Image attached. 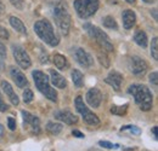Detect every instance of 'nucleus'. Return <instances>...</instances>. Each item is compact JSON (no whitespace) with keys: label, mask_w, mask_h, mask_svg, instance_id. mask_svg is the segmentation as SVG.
<instances>
[{"label":"nucleus","mask_w":158,"mask_h":151,"mask_svg":"<svg viewBox=\"0 0 158 151\" xmlns=\"http://www.w3.org/2000/svg\"><path fill=\"white\" fill-rule=\"evenodd\" d=\"M151 55H152V57L157 60L158 59V38L152 39V42H151Z\"/></svg>","instance_id":"nucleus-26"},{"label":"nucleus","mask_w":158,"mask_h":151,"mask_svg":"<svg viewBox=\"0 0 158 151\" xmlns=\"http://www.w3.org/2000/svg\"><path fill=\"white\" fill-rule=\"evenodd\" d=\"M12 55H14V58H15L16 63L20 65L21 68L28 69L32 65V60L29 58V55L26 52V50L22 46L14 45L12 46Z\"/></svg>","instance_id":"nucleus-8"},{"label":"nucleus","mask_w":158,"mask_h":151,"mask_svg":"<svg viewBox=\"0 0 158 151\" xmlns=\"http://www.w3.org/2000/svg\"><path fill=\"white\" fill-rule=\"evenodd\" d=\"M100 146H102V148H106V149H113V148H118L117 145H113L112 143H110V141H105V140H101L99 141Z\"/></svg>","instance_id":"nucleus-32"},{"label":"nucleus","mask_w":158,"mask_h":151,"mask_svg":"<svg viewBox=\"0 0 158 151\" xmlns=\"http://www.w3.org/2000/svg\"><path fill=\"white\" fill-rule=\"evenodd\" d=\"M52 60H54L55 67L59 68L60 70H66V69L69 68V63H68L67 58L64 56H62V55H60V53H56V55L54 56V59H52Z\"/></svg>","instance_id":"nucleus-19"},{"label":"nucleus","mask_w":158,"mask_h":151,"mask_svg":"<svg viewBox=\"0 0 158 151\" xmlns=\"http://www.w3.org/2000/svg\"><path fill=\"white\" fill-rule=\"evenodd\" d=\"M86 102L90 106H94V108H99L101 102H102V93L100 92L98 88H90L88 92H86Z\"/></svg>","instance_id":"nucleus-12"},{"label":"nucleus","mask_w":158,"mask_h":151,"mask_svg":"<svg viewBox=\"0 0 158 151\" xmlns=\"http://www.w3.org/2000/svg\"><path fill=\"white\" fill-rule=\"evenodd\" d=\"M4 12H5V5L0 1V15H2Z\"/></svg>","instance_id":"nucleus-38"},{"label":"nucleus","mask_w":158,"mask_h":151,"mask_svg":"<svg viewBox=\"0 0 158 151\" xmlns=\"http://www.w3.org/2000/svg\"><path fill=\"white\" fill-rule=\"evenodd\" d=\"M22 117H23L24 125H27L32 130V132L35 133V134H38L40 132V121L37 116L32 115L29 111L22 110Z\"/></svg>","instance_id":"nucleus-11"},{"label":"nucleus","mask_w":158,"mask_h":151,"mask_svg":"<svg viewBox=\"0 0 158 151\" xmlns=\"http://www.w3.org/2000/svg\"><path fill=\"white\" fill-rule=\"evenodd\" d=\"M102 23H103V25L106 28H110V29H117L118 28V24H117L116 19L113 18L112 16H106L102 21Z\"/></svg>","instance_id":"nucleus-24"},{"label":"nucleus","mask_w":158,"mask_h":151,"mask_svg":"<svg viewBox=\"0 0 158 151\" xmlns=\"http://www.w3.org/2000/svg\"><path fill=\"white\" fill-rule=\"evenodd\" d=\"M10 2L12 4L14 7H16L17 10H22L24 6V0H10Z\"/></svg>","instance_id":"nucleus-29"},{"label":"nucleus","mask_w":158,"mask_h":151,"mask_svg":"<svg viewBox=\"0 0 158 151\" xmlns=\"http://www.w3.org/2000/svg\"><path fill=\"white\" fill-rule=\"evenodd\" d=\"M128 92L130 95H133L134 99H135V103L138 104L139 108L142 111L151 110L153 98H152L151 91L146 86H143V85H131L128 88Z\"/></svg>","instance_id":"nucleus-1"},{"label":"nucleus","mask_w":158,"mask_h":151,"mask_svg":"<svg viewBox=\"0 0 158 151\" xmlns=\"http://www.w3.org/2000/svg\"><path fill=\"white\" fill-rule=\"evenodd\" d=\"M10 24L12 25V28H14L16 32H19L21 34H27V28H26V25L23 24V22H22L19 17L11 16V17H10Z\"/></svg>","instance_id":"nucleus-20"},{"label":"nucleus","mask_w":158,"mask_h":151,"mask_svg":"<svg viewBox=\"0 0 158 151\" xmlns=\"http://www.w3.org/2000/svg\"><path fill=\"white\" fill-rule=\"evenodd\" d=\"M74 58H76V60L78 62L79 64L81 67H84V68H90L94 64V58H93V56L89 52H86L84 48H81V47L76 48V51H74Z\"/></svg>","instance_id":"nucleus-10"},{"label":"nucleus","mask_w":158,"mask_h":151,"mask_svg":"<svg viewBox=\"0 0 158 151\" xmlns=\"http://www.w3.org/2000/svg\"><path fill=\"white\" fill-rule=\"evenodd\" d=\"M50 76H51V82H52V85H54L55 87L61 88V90H63V88L67 87V81H66V79L61 75V74H59L57 72H55V70L51 69V70H50Z\"/></svg>","instance_id":"nucleus-18"},{"label":"nucleus","mask_w":158,"mask_h":151,"mask_svg":"<svg viewBox=\"0 0 158 151\" xmlns=\"http://www.w3.org/2000/svg\"><path fill=\"white\" fill-rule=\"evenodd\" d=\"M129 69L134 75L142 76L147 72V63L140 57L133 56L129 59Z\"/></svg>","instance_id":"nucleus-9"},{"label":"nucleus","mask_w":158,"mask_h":151,"mask_svg":"<svg viewBox=\"0 0 158 151\" xmlns=\"http://www.w3.org/2000/svg\"><path fill=\"white\" fill-rule=\"evenodd\" d=\"M136 22V15L131 10H125L123 12V25L125 29H131Z\"/></svg>","instance_id":"nucleus-17"},{"label":"nucleus","mask_w":158,"mask_h":151,"mask_svg":"<svg viewBox=\"0 0 158 151\" xmlns=\"http://www.w3.org/2000/svg\"><path fill=\"white\" fill-rule=\"evenodd\" d=\"M33 92L29 90V88H27L24 92H23V100H24V103H31L32 100H33Z\"/></svg>","instance_id":"nucleus-27"},{"label":"nucleus","mask_w":158,"mask_h":151,"mask_svg":"<svg viewBox=\"0 0 158 151\" xmlns=\"http://www.w3.org/2000/svg\"><path fill=\"white\" fill-rule=\"evenodd\" d=\"M10 74H11V77H12V80L15 81V83H16L17 87L23 88V87H26V86L28 85V80H27V77H26V75L21 72L19 68H16V67H11V69H10Z\"/></svg>","instance_id":"nucleus-14"},{"label":"nucleus","mask_w":158,"mask_h":151,"mask_svg":"<svg viewBox=\"0 0 158 151\" xmlns=\"http://www.w3.org/2000/svg\"><path fill=\"white\" fill-rule=\"evenodd\" d=\"M127 130H129L131 133H134V134H140L141 133V130L138 128V127H135V126H131V125H128V126H125V127H122L120 128V131L123 132V131H127Z\"/></svg>","instance_id":"nucleus-28"},{"label":"nucleus","mask_w":158,"mask_h":151,"mask_svg":"<svg viewBox=\"0 0 158 151\" xmlns=\"http://www.w3.org/2000/svg\"><path fill=\"white\" fill-rule=\"evenodd\" d=\"M62 128H63V126L61 125V123H56V122H48L46 123V131L50 133V134H52V135H57L61 133L62 131Z\"/></svg>","instance_id":"nucleus-22"},{"label":"nucleus","mask_w":158,"mask_h":151,"mask_svg":"<svg viewBox=\"0 0 158 151\" xmlns=\"http://www.w3.org/2000/svg\"><path fill=\"white\" fill-rule=\"evenodd\" d=\"M85 28H88L86 30L89 32V34L93 38L96 40V42L102 47V50L108 51V52H112L114 50L113 44L111 42L108 35L105 32H102L99 27H95V25H91V24H85Z\"/></svg>","instance_id":"nucleus-6"},{"label":"nucleus","mask_w":158,"mask_h":151,"mask_svg":"<svg viewBox=\"0 0 158 151\" xmlns=\"http://www.w3.org/2000/svg\"><path fill=\"white\" fill-rule=\"evenodd\" d=\"M9 38H10V34H9V32H7V29L0 25V39H4V40H7V39H9Z\"/></svg>","instance_id":"nucleus-31"},{"label":"nucleus","mask_w":158,"mask_h":151,"mask_svg":"<svg viewBox=\"0 0 158 151\" xmlns=\"http://www.w3.org/2000/svg\"><path fill=\"white\" fill-rule=\"evenodd\" d=\"M98 57H99L100 63H101L103 67H106V68H108V67H110V60H108V58H107V57L103 56L102 53H99V55H98Z\"/></svg>","instance_id":"nucleus-30"},{"label":"nucleus","mask_w":158,"mask_h":151,"mask_svg":"<svg viewBox=\"0 0 158 151\" xmlns=\"http://www.w3.org/2000/svg\"><path fill=\"white\" fill-rule=\"evenodd\" d=\"M6 110H9V105L2 100V97L0 95V111L1 113H5Z\"/></svg>","instance_id":"nucleus-35"},{"label":"nucleus","mask_w":158,"mask_h":151,"mask_svg":"<svg viewBox=\"0 0 158 151\" xmlns=\"http://www.w3.org/2000/svg\"><path fill=\"white\" fill-rule=\"evenodd\" d=\"M105 82L108 83L111 87H113V90L119 91L122 82H123V76H122V74H119L118 72H111L107 75V77L105 79Z\"/></svg>","instance_id":"nucleus-15"},{"label":"nucleus","mask_w":158,"mask_h":151,"mask_svg":"<svg viewBox=\"0 0 158 151\" xmlns=\"http://www.w3.org/2000/svg\"><path fill=\"white\" fill-rule=\"evenodd\" d=\"M33 76V80H34V83L37 86V88L41 92V95H44L51 102H57V92L50 86V82H49V77L45 75L43 72L40 70H35L32 73Z\"/></svg>","instance_id":"nucleus-3"},{"label":"nucleus","mask_w":158,"mask_h":151,"mask_svg":"<svg viewBox=\"0 0 158 151\" xmlns=\"http://www.w3.org/2000/svg\"><path fill=\"white\" fill-rule=\"evenodd\" d=\"M74 9L80 18H89L96 14L99 0H74Z\"/></svg>","instance_id":"nucleus-5"},{"label":"nucleus","mask_w":158,"mask_h":151,"mask_svg":"<svg viewBox=\"0 0 158 151\" xmlns=\"http://www.w3.org/2000/svg\"><path fill=\"white\" fill-rule=\"evenodd\" d=\"M55 118L60 120L61 122L66 123V125H74L78 122V117L76 115L68 111V110H59V111H55L54 114Z\"/></svg>","instance_id":"nucleus-13"},{"label":"nucleus","mask_w":158,"mask_h":151,"mask_svg":"<svg viewBox=\"0 0 158 151\" xmlns=\"http://www.w3.org/2000/svg\"><path fill=\"white\" fill-rule=\"evenodd\" d=\"M134 41L138 44L140 47H142V48L147 47V35H146V33L142 32V30L136 32L135 35H134Z\"/></svg>","instance_id":"nucleus-21"},{"label":"nucleus","mask_w":158,"mask_h":151,"mask_svg":"<svg viewBox=\"0 0 158 151\" xmlns=\"http://www.w3.org/2000/svg\"><path fill=\"white\" fill-rule=\"evenodd\" d=\"M127 1H128V2H129V4H134V2H135V1H136V0H127Z\"/></svg>","instance_id":"nucleus-41"},{"label":"nucleus","mask_w":158,"mask_h":151,"mask_svg":"<svg viewBox=\"0 0 158 151\" xmlns=\"http://www.w3.org/2000/svg\"><path fill=\"white\" fill-rule=\"evenodd\" d=\"M7 55V52H6V47H5V45L0 41V56L2 57V58H5Z\"/></svg>","instance_id":"nucleus-36"},{"label":"nucleus","mask_w":158,"mask_h":151,"mask_svg":"<svg viewBox=\"0 0 158 151\" xmlns=\"http://www.w3.org/2000/svg\"><path fill=\"white\" fill-rule=\"evenodd\" d=\"M152 132H153V137H155V139H157V127H153Z\"/></svg>","instance_id":"nucleus-39"},{"label":"nucleus","mask_w":158,"mask_h":151,"mask_svg":"<svg viewBox=\"0 0 158 151\" xmlns=\"http://www.w3.org/2000/svg\"><path fill=\"white\" fill-rule=\"evenodd\" d=\"M157 76H158V74L156 73V72H153V73H151V74H150V82H151V83H153L155 86H157L158 85Z\"/></svg>","instance_id":"nucleus-33"},{"label":"nucleus","mask_w":158,"mask_h":151,"mask_svg":"<svg viewBox=\"0 0 158 151\" xmlns=\"http://www.w3.org/2000/svg\"><path fill=\"white\" fill-rule=\"evenodd\" d=\"M72 134H73L74 137H77V138H84V134L81 132H79V131H77V130H74V131L72 132Z\"/></svg>","instance_id":"nucleus-37"},{"label":"nucleus","mask_w":158,"mask_h":151,"mask_svg":"<svg viewBox=\"0 0 158 151\" xmlns=\"http://www.w3.org/2000/svg\"><path fill=\"white\" fill-rule=\"evenodd\" d=\"M2 132H4V128H2V126L0 125V134H2Z\"/></svg>","instance_id":"nucleus-42"},{"label":"nucleus","mask_w":158,"mask_h":151,"mask_svg":"<svg viewBox=\"0 0 158 151\" xmlns=\"http://www.w3.org/2000/svg\"><path fill=\"white\" fill-rule=\"evenodd\" d=\"M143 2H147V4H153L156 0H142Z\"/></svg>","instance_id":"nucleus-40"},{"label":"nucleus","mask_w":158,"mask_h":151,"mask_svg":"<svg viewBox=\"0 0 158 151\" xmlns=\"http://www.w3.org/2000/svg\"><path fill=\"white\" fill-rule=\"evenodd\" d=\"M54 18L56 21L60 32L63 35H68L71 27V15L63 4L60 2L54 7Z\"/></svg>","instance_id":"nucleus-4"},{"label":"nucleus","mask_w":158,"mask_h":151,"mask_svg":"<svg viewBox=\"0 0 158 151\" xmlns=\"http://www.w3.org/2000/svg\"><path fill=\"white\" fill-rule=\"evenodd\" d=\"M127 109H128V104L125 105H122V106H112L111 109V113L114 114V115H118V116H123L124 114L127 113Z\"/></svg>","instance_id":"nucleus-25"},{"label":"nucleus","mask_w":158,"mask_h":151,"mask_svg":"<svg viewBox=\"0 0 158 151\" xmlns=\"http://www.w3.org/2000/svg\"><path fill=\"white\" fill-rule=\"evenodd\" d=\"M74 105H76L77 111L83 116V120H84L85 123H88V125H90V126H98V125H99L100 120H99V117H98V115L88 109V106L84 104V100H83V98H81L80 95H78V97L76 98Z\"/></svg>","instance_id":"nucleus-7"},{"label":"nucleus","mask_w":158,"mask_h":151,"mask_svg":"<svg viewBox=\"0 0 158 151\" xmlns=\"http://www.w3.org/2000/svg\"><path fill=\"white\" fill-rule=\"evenodd\" d=\"M7 123H9V128L11 131H15L16 130V120L12 118V117H9L7 118Z\"/></svg>","instance_id":"nucleus-34"},{"label":"nucleus","mask_w":158,"mask_h":151,"mask_svg":"<svg viewBox=\"0 0 158 151\" xmlns=\"http://www.w3.org/2000/svg\"><path fill=\"white\" fill-rule=\"evenodd\" d=\"M72 81H73L76 87L80 88L84 85V76H83V74L79 70H73L72 72Z\"/></svg>","instance_id":"nucleus-23"},{"label":"nucleus","mask_w":158,"mask_h":151,"mask_svg":"<svg viewBox=\"0 0 158 151\" xmlns=\"http://www.w3.org/2000/svg\"><path fill=\"white\" fill-rule=\"evenodd\" d=\"M1 88H2V91L5 92V95L9 97V99L11 100V103H12L14 105H19V104H20V99H19V97H17V95L14 92L12 86H11L7 81H1Z\"/></svg>","instance_id":"nucleus-16"},{"label":"nucleus","mask_w":158,"mask_h":151,"mask_svg":"<svg viewBox=\"0 0 158 151\" xmlns=\"http://www.w3.org/2000/svg\"><path fill=\"white\" fill-rule=\"evenodd\" d=\"M34 32L48 45H50V46H57L59 45L60 40L56 37V34L54 32V28H52V25H51V23L49 21L40 19L38 22H35V24H34Z\"/></svg>","instance_id":"nucleus-2"}]
</instances>
